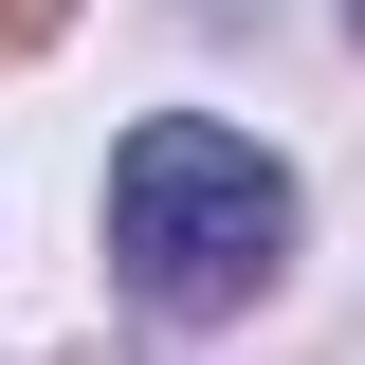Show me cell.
<instances>
[{
  "instance_id": "cell-1",
  "label": "cell",
  "mask_w": 365,
  "mask_h": 365,
  "mask_svg": "<svg viewBox=\"0 0 365 365\" xmlns=\"http://www.w3.org/2000/svg\"><path fill=\"white\" fill-rule=\"evenodd\" d=\"M274 256H292V165H274L256 128H220V110H146V128L110 146V274H128L165 329L237 311Z\"/></svg>"
},
{
  "instance_id": "cell-2",
  "label": "cell",
  "mask_w": 365,
  "mask_h": 365,
  "mask_svg": "<svg viewBox=\"0 0 365 365\" xmlns=\"http://www.w3.org/2000/svg\"><path fill=\"white\" fill-rule=\"evenodd\" d=\"M55 19H73V0H0V55H19V37H55Z\"/></svg>"
},
{
  "instance_id": "cell-3",
  "label": "cell",
  "mask_w": 365,
  "mask_h": 365,
  "mask_svg": "<svg viewBox=\"0 0 365 365\" xmlns=\"http://www.w3.org/2000/svg\"><path fill=\"white\" fill-rule=\"evenodd\" d=\"M347 19H365V0H347Z\"/></svg>"
}]
</instances>
